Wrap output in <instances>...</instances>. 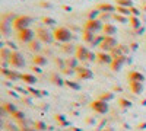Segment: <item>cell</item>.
I'll use <instances>...</instances> for the list:
<instances>
[{
	"label": "cell",
	"mask_w": 146,
	"mask_h": 131,
	"mask_svg": "<svg viewBox=\"0 0 146 131\" xmlns=\"http://www.w3.org/2000/svg\"><path fill=\"white\" fill-rule=\"evenodd\" d=\"M76 73H78V79H82V80L92 77V71L89 68H86V67H78Z\"/></svg>",
	"instance_id": "obj_10"
},
{
	"label": "cell",
	"mask_w": 146,
	"mask_h": 131,
	"mask_svg": "<svg viewBox=\"0 0 146 131\" xmlns=\"http://www.w3.org/2000/svg\"><path fill=\"white\" fill-rule=\"evenodd\" d=\"M117 45L118 44H117V39L114 37H105L104 35V39H102V42L100 45V48L105 53V51H113Z\"/></svg>",
	"instance_id": "obj_4"
},
{
	"label": "cell",
	"mask_w": 146,
	"mask_h": 131,
	"mask_svg": "<svg viewBox=\"0 0 146 131\" xmlns=\"http://www.w3.org/2000/svg\"><path fill=\"white\" fill-rule=\"evenodd\" d=\"M96 58H98V61H100V63H105V64H111V63H113V55L105 54L104 51L96 55Z\"/></svg>",
	"instance_id": "obj_13"
},
{
	"label": "cell",
	"mask_w": 146,
	"mask_h": 131,
	"mask_svg": "<svg viewBox=\"0 0 146 131\" xmlns=\"http://www.w3.org/2000/svg\"><path fill=\"white\" fill-rule=\"evenodd\" d=\"M35 35L40 38L41 42H51L53 38H54L53 35L47 31V28H44V26H38V28H36L35 29Z\"/></svg>",
	"instance_id": "obj_5"
},
{
	"label": "cell",
	"mask_w": 146,
	"mask_h": 131,
	"mask_svg": "<svg viewBox=\"0 0 146 131\" xmlns=\"http://www.w3.org/2000/svg\"><path fill=\"white\" fill-rule=\"evenodd\" d=\"M9 63L12 64V67L19 68V67H22L23 64H25V60H23V57L19 53L13 51V53H12V55H10V58H9Z\"/></svg>",
	"instance_id": "obj_7"
},
{
	"label": "cell",
	"mask_w": 146,
	"mask_h": 131,
	"mask_svg": "<svg viewBox=\"0 0 146 131\" xmlns=\"http://www.w3.org/2000/svg\"><path fill=\"white\" fill-rule=\"evenodd\" d=\"M114 98V95L113 93H110V92H105L102 95H100V101H104V102H108V101H111Z\"/></svg>",
	"instance_id": "obj_23"
},
{
	"label": "cell",
	"mask_w": 146,
	"mask_h": 131,
	"mask_svg": "<svg viewBox=\"0 0 146 131\" xmlns=\"http://www.w3.org/2000/svg\"><path fill=\"white\" fill-rule=\"evenodd\" d=\"M129 80L130 82H139V83H142L143 82V74H140V73H137V71H130V73H129Z\"/></svg>",
	"instance_id": "obj_15"
},
{
	"label": "cell",
	"mask_w": 146,
	"mask_h": 131,
	"mask_svg": "<svg viewBox=\"0 0 146 131\" xmlns=\"http://www.w3.org/2000/svg\"><path fill=\"white\" fill-rule=\"evenodd\" d=\"M115 5L117 6H124V7H133L131 0H115Z\"/></svg>",
	"instance_id": "obj_24"
},
{
	"label": "cell",
	"mask_w": 146,
	"mask_h": 131,
	"mask_svg": "<svg viewBox=\"0 0 146 131\" xmlns=\"http://www.w3.org/2000/svg\"><path fill=\"white\" fill-rule=\"evenodd\" d=\"M31 22H32V19L29 16H23V15L16 16V19L13 20V28L18 29V32L22 31V29H28L29 25H31Z\"/></svg>",
	"instance_id": "obj_2"
},
{
	"label": "cell",
	"mask_w": 146,
	"mask_h": 131,
	"mask_svg": "<svg viewBox=\"0 0 146 131\" xmlns=\"http://www.w3.org/2000/svg\"><path fill=\"white\" fill-rule=\"evenodd\" d=\"M95 39V34L89 31H83V41L85 42H92Z\"/></svg>",
	"instance_id": "obj_20"
},
{
	"label": "cell",
	"mask_w": 146,
	"mask_h": 131,
	"mask_svg": "<svg viewBox=\"0 0 146 131\" xmlns=\"http://www.w3.org/2000/svg\"><path fill=\"white\" fill-rule=\"evenodd\" d=\"M32 61L36 66H44V64H47V58L42 57V55H34L32 57Z\"/></svg>",
	"instance_id": "obj_17"
},
{
	"label": "cell",
	"mask_w": 146,
	"mask_h": 131,
	"mask_svg": "<svg viewBox=\"0 0 146 131\" xmlns=\"http://www.w3.org/2000/svg\"><path fill=\"white\" fill-rule=\"evenodd\" d=\"M102 23L100 19H88L83 25V31H89V32H98L100 29H102Z\"/></svg>",
	"instance_id": "obj_3"
},
{
	"label": "cell",
	"mask_w": 146,
	"mask_h": 131,
	"mask_svg": "<svg viewBox=\"0 0 146 131\" xmlns=\"http://www.w3.org/2000/svg\"><path fill=\"white\" fill-rule=\"evenodd\" d=\"M40 48H41L40 41H32V42H29V50H32V51H40Z\"/></svg>",
	"instance_id": "obj_26"
},
{
	"label": "cell",
	"mask_w": 146,
	"mask_h": 131,
	"mask_svg": "<svg viewBox=\"0 0 146 131\" xmlns=\"http://www.w3.org/2000/svg\"><path fill=\"white\" fill-rule=\"evenodd\" d=\"M91 108H92L95 112H98V114H105V112L108 111V105H107V102H104V101H95V102H92Z\"/></svg>",
	"instance_id": "obj_9"
},
{
	"label": "cell",
	"mask_w": 146,
	"mask_h": 131,
	"mask_svg": "<svg viewBox=\"0 0 146 131\" xmlns=\"http://www.w3.org/2000/svg\"><path fill=\"white\" fill-rule=\"evenodd\" d=\"M107 131H110V130H107Z\"/></svg>",
	"instance_id": "obj_35"
},
{
	"label": "cell",
	"mask_w": 146,
	"mask_h": 131,
	"mask_svg": "<svg viewBox=\"0 0 146 131\" xmlns=\"http://www.w3.org/2000/svg\"><path fill=\"white\" fill-rule=\"evenodd\" d=\"M53 37L56 41H60V42H67L72 39V32L66 28V26H58L54 29V34Z\"/></svg>",
	"instance_id": "obj_1"
},
{
	"label": "cell",
	"mask_w": 146,
	"mask_h": 131,
	"mask_svg": "<svg viewBox=\"0 0 146 131\" xmlns=\"http://www.w3.org/2000/svg\"><path fill=\"white\" fill-rule=\"evenodd\" d=\"M142 7H143V10H146V2H143V3H142Z\"/></svg>",
	"instance_id": "obj_34"
},
{
	"label": "cell",
	"mask_w": 146,
	"mask_h": 131,
	"mask_svg": "<svg viewBox=\"0 0 146 131\" xmlns=\"http://www.w3.org/2000/svg\"><path fill=\"white\" fill-rule=\"evenodd\" d=\"M42 22L45 23V25H53V23H54V19H51V18H42Z\"/></svg>",
	"instance_id": "obj_28"
},
{
	"label": "cell",
	"mask_w": 146,
	"mask_h": 131,
	"mask_svg": "<svg viewBox=\"0 0 146 131\" xmlns=\"http://www.w3.org/2000/svg\"><path fill=\"white\" fill-rule=\"evenodd\" d=\"M76 58L78 60H88V58H91V51L86 47L79 45V47H76Z\"/></svg>",
	"instance_id": "obj_8"
},
{
	"label": "cell",
	"mask_w": 146,
	"mask_h": 131,
	"mask_svg": "<svg viewBox=\"0 0 146 131\" xmlns=\"http://www.w3.org/2000/svg\"><path fill=\"white\" fill-rule=\"evenodd\" d=\"M124 61H126L124 55H115V57H113V63H111L113 70H118L121 66H123V63H124Z\"/></svg>",
	"instance_id": "obj_12"
},
{
	"label": "cell",
	"mask_w": 146,
	"mask_h": 131,
	"mask_svg": "<svg viewBox=\"0 0 146 131\" xmlns=\"http://www.w3.org/2000/svg\"><path fill=\"white\" fill-rule=\"evenodd\" d=\"M35 125H38V127H36V128H40V130H44V128H45V127H44V124H42V122H36V124H35Z\"/></svg>",
	"instance_id": "obj_32"
},
{
	"label": "cell",
	"mask_w": 146,
	"mask_h": 131,
	"mask_svg": "<svg viewBox=\"0 0 146 131\" xmlns=\"http://www.w3.org/2000/svg\"><path fill=\"white\" fill-rule=\"evenodd\" d=\"M115 10H117V13L120 15H124V16H131L130 13V7H124V6H115Z\"/></svg>",
	"instance_id": "obj_18"
},
{
	"label": "cell",
	"mask_w": 146,
	"mask_h": 131,
	"mask_svg": "<svg viewBox=\"0 0 146 131\" xmlns=\"http://www.w3.org/2000/svg\"><path fill=\"white\" fill-rule=\"evenodd\" d=\"M41 6H44V7H48V6H50V3H45V2H42V3H41Z\"/></svg>",
	"instance_id": "obj_33"
},
{
	"label": "cell",
	"mask_w": 146,
	"mask_h": 131,
	"mask_svg": "<svg viewBox=\"0 0 146 131\" xmlns=\"http://www.w3.org/2000/svg\"><path fill=\"white\" fill-rule=\"evenodd\" d=\"M118 103H120L121 106H124V108H126V106H130V101H126V99H120Z\"/></svg>",
	"instance_id": "obj_29"
},
{
	"label": "cell",
	"mask_w": 146,
	"mask_h": 131,
	"mask_svg": "<svg viewBox=\"0 0 146 131\" xmlns=\"http://www.w3.org/2000/svg\"><path fill=\"white\" fill-rule=\"evenodd\" d=\"M100 15H101V12L98 9H91L88 12V19H98Z\"/></svg>",
	"instance_id": "obj_22"
},
{
	"label": "cell",
	"mask_w": 146,
	"mask_h": 131,
	"mask_svg": "<svg viewBox=\"0 0 146 131\" xmlns=\"http://www.w3.org/2000/svg\"><path fill=\"white\" fill-rule=\"evenodd\" d=\"M66 64L70 66V68H78V58H67Z\"/></svg>",
	"instance_id": "obj_25"
},
{
	"label": "cell",
	"mask_w": 146,
	"mask_h": 131,
	"mask_svg": "<svg viewBox=\"0 0 146 131\" xmlns=\"http://www.w3.org/2000/svg\"><path fill=\"white\" fill-rule=\"evenodd\" d=\"M96 9H98L101 13L102 12H107V13H111V12H114L115 10V6H113V5H110V3H100L98 6H96Z\"/></svg>",
	"instance_id": "obj_14"
},
{
	"label": "cell",
	"mask_w": 146,
	"mask_h": 131,
	"mask_svg": "<svg viewBox=\"0 0 146 131\" xmlns=\"http://www.w3.org/2000/svg\"><path fill=\"white\" fill-rule=\"evenodd\" d=\"M130 13L133 15V16H139V9H136V7H130Z\"/></svg>",
	"instance_id": "obj_30"
},
{
	"label": "cell",
	"mask_w": 146,
	"mask_h": 131,
	"mask_svg": "<svg viewBox=\"0 0 146 131\" xmlns=\"http://www.w3.org/2000/svg\"><path fill=\"white\" fill-rule=\"evenodd\" d=\"M102 31H104L105 37H113V35L117 32V28H115V25H113V23L105 22V25L102 26Z\"/></svg>",
	"instance_id": "obj_11"
},
{
	"label": "cell",
	"mask_w": 146,
	"mask_h": 131,
	"mask_svg": "<svg viewBox=\"0 0 146 131\" xmlns=\"http://www.w3.org/2000/svg\"><path fill=\"white\" fill-rule=\"evenodd\" d=\"M34 37H35V31H32V29H22V31H19V34H18V38H19V41H22V42H32V39H34Z\"/></svg>",
	"instance_id": "obj_6"
},
{
	"label": "cell",
	"mask_w": 146,
	"mask_h": 131,
	"mask_svg": "<svg viewBox=\"0 0 146 131\" xmlns=\"http://www.w3.org/2000/svg\"><path fill=\"white\" fill-rule=\"evenodd\" d=\"M130 89L135 93H140L142 92V85L139 82H130Z\"/></svg>",
	"instance_id": "obj_21"
},
{
	"label": "cell",
	"mask_w": 146,
	"mask_h": 131,
	"mask_svg": "<svg viewBox=\"0 0 146 131\" xmlns=\"http://www.w3.org/2000/svg\"><path fill=\"white\" fill-rule=\"evenodd\" d=\"M113 18H114L115 20H118V22H123V23H124L126 20H129V18H127V16H121L120 13H115V15H113Z\"/></svg>",
	"instance_id": "obj_27"
},
{
	"label": "cell",
	"mask_w": 146,
	"mask_h": 131,
	"mask_svg": "<svg viewBox=\"0 0 146 131\" xmlns=\"http://www.w3.org/2000/svg\"><path fill=\"white\" fill-rule=\"evenodd\" d=\"M66 85H67V86H72V88H75V89H78V88H79V86L76 85V83H72V82H66Z\"/></svg>",
	"instance_id": "obj_31"
},
{
	"label": "cell",
	"mask_w": 146,
	"mask_h": 131,
	"mask_svg": "<svg viewBox=\"0 0 146 131\" xmlns=\"http://www.w3.org/2000/svg\"><path fill=\"white\" fill-rule=\"evenodd\" d=\"M21 79L25 82V83H28V85H32V83H35L36 82V77L35 76H32V74H22L21 76Z\"/></svg>",
	"instance_id": "obj_19"
},
{
	"label": "cell",
	"mask_w": 146,
	"mask_h": 131,
	"mask_svg": "<svg viewBox=\"0 0 146 131\" xmlns=\"http://www.w3.org/2000/svg\"><path fill=\"white\" fill-rule=\"evenodd\" d=\"M129 22H130V25L135 28V29H139L140 28V19H139V16H129Z\"/></svg>",
	"instance_id": "obj_16"
}]
</instances>
